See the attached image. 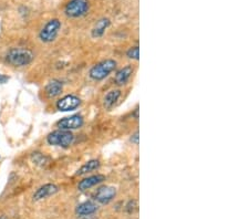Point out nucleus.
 <instances>
[{"label": "nucleus", "mask_w": 249, "mask_h": 219, "mask_svg": "<svg viewBox=\"0 0 249 219\" xmlns=\"http://www.w3.org/2000/svg\"><path fill=\"white\" fill-rule=\"evenodd\" d=\"M34 59V52L27 48H11L6 54V62L15 67L29 66Z\"/></svg>", "instance_id": "f257e3e1"}, {"label": "nucleus", "mask_w": 249, "mask_h": 219, "mask_svg": "<svg viewBox=\"0 0 249 219\" xmlns=\"http://www.w3.org/2000/svg\"><path fill=\"white\" fill-rule=\"evenodd\" d=\"M62 28V23L59 19L53 18L46 22V25L41 28L39 33L40 41L43 43H51L58 38L60 30Z\"/></svg>", "instance_id": "f03ea898"}, {"label": "nucleus", "mask_w": 249, "mask_h": 219, "mask_svg": "<svg viewBox=\"0 0 249 219\" xmlns=\"http://www.w3.org/2000/svg\"><path fill=\"white\" fill-rule=\"evenodd\" d=\"M116 65H118V63H116V61L113 59L103 60V61L99 62L98 65L91 67L89 72L90 78L92 80H94V81H101V80L109 77L110 73L113 72L116 67Z\"/></svg>", "instance_id": "7ed1b4c3"}, {"label": "nucleus", "mask_w": 249, "mask_h": 219, "mask_svg": "<svg viewBox=\"0 0 249 219\" xmlns=\"http://www.w3.org/2000/svg\"><path fill=\"white\" fill-rule=\"evenodd\" d=\"M90 10L89 0H69L64 7V15L68 18L77 19L86 16Z\"/></svg>", "instance_id": "20e7f679"}, {"label": "nucleus", "mask_w": 249, "mask_h": 219, "mask_svg": "<svg viewBox=\"0 0 249 219\" xmlns=\"http://www.w3.org/2000/svg\"><path fill=\"white\" fill-rule=\"evenodd\" d=\"M74 142V135L71 131L55 130L47 136V143L51 146H59L67 149Z\"/></svg>", "instance_id": "39448f33"}, {"label": "nucleus", "mask_w": 249, "mask_h": 219, "mask_svg": "<svg viewBox=\"0 0 249 219\" xmlns=\"http://www.w3.org/2000/svg\"><path fill=\"white\" fill-rule=\"evenodd\" d=\"M84 124L83 117L80 114H74L71 115V117L63 118L55 123V126L58 127V130H63V131H73L81 129Z\"/></svg>", "instance_id": "423d86ee"}, {"label": "nucleus", "mask_w": 249, "mask_h": 219, "mask_svg": "<svg viewBox=\"0 0 249 219\" xmlns=\"http://www.w3.org/2000/svg\"><path fill=\"white\" fill-rule=\"evenodd\" d=\"M81 105V99L74 94H68L64 95L63 98L59 99L57 101V109L61 112H70V111H74L75 109Z\"/></svg>", "instance_id": "0eeeda50"}, {"label": "nucleus", "mask_w": 249, "mask_h": 219, "mask_svg": "<svg viewBox=\"0 0 249 219\" xmlns=\"http://www.w3.org/2000/svg\"><path fill=\"white\" fill-rule=\"evenodd\" d=\"M116 196V188L113 186H101L96 189L94 201L100 204H109Z\"/></svg>", "instance_id": "6e6552de"}, {"label": "nucleus", "mask_w": 249, "mask_h": 219, "mask_svg": "<svg viewBox=\"0 0 249 219\" xmlns=\"http://www.w3.org/2000/svg\"><path fill=\"white\" fill-rule=\"evenodd\" d=\"M59 192V187L55 184H45L40 186L39 188L36 190L32 199L34 202H39L42 201V199H47L51 196H53Z\"/></svg>", "instance_id": "1a4fd4ad"}, {"label": "nucleus", "mask_w": 249, "mask_h": 219, "mask_svg": "<svg viewBox=\"0 0 249 219\" xmlns=\"http://www.w3.org/2000/svg\"><path fill=\"white\" fill-rule=\"evenodd\" d=\"M104 181H106V176L102 174L92 175V176H88L83 178L82 181H80L78 184V189L80 192H86V190L92 188V187L101 184Z\"/></svg>", "instance_id": "9d476101"}, {"label": "nucleus", "mask_w": 249, "mask_h": 219, "mask_svg": "<svg viewBox=\"0 0 249 219\" xmlns=\"http://www.w3.org/2000/svg\"><path fill=\"white\" fill-rule=\"evenodd\" d=\"M98 210H99V206L96 202L92 201H87L77 206V208H75V214L80 217H88V216H91V215H94Z\"/></svg>", "instance_id": "9b49d317"}, {"label": "nucleus", "mask_w": 249, "mask_h": 219, "mask_svg": "<svg viewBox=\"0 0 249 219\" xmlns=\"http://www.w3.org/2000/svg\"><path fill=\"white\" fill-rule=\"evenodd\" d=\"M111 26V20L109 18H102L96 21L94 27L91 30V37L94 39H99L103 37V34H106V31L109 29Z\"/></svg>", "instance_id": "f8f14e48"}, {"label": "nucleus", "mask_w": 249, "mask_h": 219, "mask_svg": "<svg viewBox=\"0 0 249 219\" xmlns=\"http://www.w3.org/2000/svg\"><path fill=\"white\" fill-rule=\"evenodd\" d=\"M132 73H133V67L131 65L123 67L122 69H120L118 72L115 73V77H114L115 83L118 85H125L126 83L130 81Z\"/></svg>", "instance_id": "ddd939ff"}, {"label": "nucleus", "mask_w": 249, "mask_h": 219, "mask_svg": "<svg viewBox=\"0 0 249 219\" xmlns=\"http://www.w3.org/2000/svg\"><path fill=\"white\" fill-rule=\"evenodd\" d=\"M62 90H63L62 82L57 79H53V80H51V81L48 82V84L46 85V89H45L47 97L50 99L59 97V95L61 94Z\"/></svg>", "instance_id": "4468645a"}, {"label": "nucleus", "mask_w": 249, "mask_h": 219, "mask_svg": "<svg viewBox=\"0 0 249 219\" xmlns=\"http://www.w3.org/2000/svg\"><path fill=\"white\" fill-rule=\"evenodd\" d=\"M121 94H122L121 90H119V89H114V90L109 91V92L104 95V98H103L104 107H106V109H111V107L119 101Z\"/></svg>", "instance_id": "2eb2a0df"}, {"label": "nucleus", "mask_w": 249, "mask_h": 219, "mask_svg": "<svg viewBox=\"0 0 249 219\" xmlns=\"http://www.w3.org/2000/svg\"><path fill=\"white\" fill-rule=\"evenodd\" d=\"M99 168H100V161H98V159H90L89 162H87L86 164L80 167L79 170L77 172V175L82 176V175L94 172V170Z\"/></svg>", "instance_id": "dca6fc26"}, {"label": "nucleus", "mask_w": 249, "mask_h": 219, "mask_svg": "<svg viewBox=\"0 0 249 219\" xmlns=\"http://www.w3.org/2000/svg\"><path fill=\"white\" fill-rule=\"evenodd\" d=\"M126 55L128 59L131 60H139L140 59V49L138 46L132 47L126 51Z\"/></svg>", "instance_id": "f3484780"}, {"label": "nucleus", "mask_w": 249, "mask_h": 219, "mask_svg": "<svg viewBox=\"0 0 249 219\" xmlns=\"http://www.w3.org/2000/svg\"><path fill=\"white\" fill-rule=\"evenodd\" d=\"M131 142L134 143V144H136V145L139 144V132H138V131H136V132L133 135H132Z\"/></svg>", "instance_id": "a211bd4d"}, {"label": "nucleus", "mask_w": 249, "mask_h": 219, "mask_svg": "<svg viewBox=\"0 0 249 219\" xmlns=\"http://www.w3.org/2000/svg\"><path fill=\"white\" fill-rule=\"evenodd\" d=\"M9 80V78L6 77V75L0 74V84H5V83Z\"/></svg>", "instance_id": "6ab92c4d"}, {"label": "nucleus", "mask_w": 249, "mask_h": 219, "mask_svg": "<svg viewBox=\"0 0 249 219\" xmlns=\"http://www.w3.org/2000/svg\"><path fill=\"white\" fill-rule=\"evenodd\" d=\"M0 219H7L6 216H0Z\"/></svg>", "instance_id": "aec40b11"}]
</instances>
